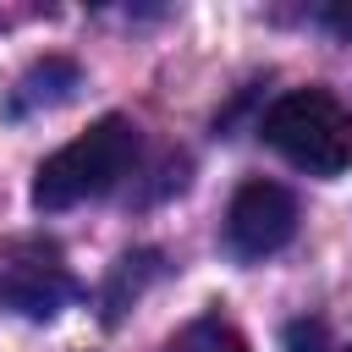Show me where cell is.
<instances>
[{
    "label": "cell",
    "mask_w": 352,
    "mask_h": 352,
    "mask_svg": "<svg viewBox=\"0 0 352 352\" xmlns=\"http://www.w3.org/2000/svg\"><path fill=\"white\" fill-rule=\"evenodd\" d=\"M132 165H138V126L126 116H104L33 170V209L60 214L88 198H104L126 182Z\"/></svg>",
    "instance_id": "6da1fadb"
},
{
    "label": "cell",
    "mask_w": 352,
    "mask_h": 352,
    "mask_svg": "<svg viewBox=\"0 0 352 352\" xmlns=\"http://www.w3.org/2000/svg\"><path fill=\"white\" fill-rule=\"evenodd\" d=\"M258 132H264V143L286 165H297L308 176L352 170V110L330 88H292V94H280L264 110Z\"/></svg>",
    "instance_id": "7a4b0ae2"
},
{
    "label": "cell",
    "mask_w": 352,
    "mask_h": 352,
    "mask_svg": "<svg viewBox=\"0 0 352 352\" xmlns=\"http://www.w3.org/2000/svg\"><path fill=\"white\" fill-rule=\"evenodd\" d=\"M77 297V275L50 236H6L0 242V308L22 319H55Z\"/></svg>",
    "instance_id": "3957f363"
},
{
    "label": "cell",
    "mask_w": 352,
    "mask_h": 352,
    "mask_svg": "<svg viewBox=\"0 0 352 352\" xmlns=\"http://www.w3.org/2000/svg\"><path fill=\"white\" fill-rule=\"evenodd\" d=\"M292 236H297V198L280 182L253 176L231 192V209H226V253L231 258L258 264V258L280 253Z\"/></svg>",
    "instance_id": "277c9868"
},
{
    "label": "cell",
    "mask_w": 352,
    "mask_h": 352,
    "mask_svg": "<svg viewBox=\"0 0 352 352\" xmlns=\"http://www.w3.org/2000/svg\"><path fill=\"white\" fill-rule=\"evenodd\" d=\"M77 88H82V66H77V60H66V55H44V60L16 82V94H11V116L55 110V104H66Z\"/></svg>",
    "instance_id": "5b68a950"
},
{
    "label": "cell",
    "mask_w": 352,
    "mask_h": 352,
    "mask_svg": "<svg viewBox=\"0 0 352 352\" xmlns=\"http://www.w3.org/2000/svg\"><path fill=\"white\" fill-rule=\"evenodd\" d=\"M165 275V253H154V248H138V253H121L116 258V270H110V280H104V324H116L154 280Z\"/></svg>",
    "instance_id": "8992f818"
},
{
    "label": "cell",
    "mask_w": 352,
    "mask_h": 352,
    "mask_svg": "<svg viewBox=\"0 0 352 352\" xmlns=\"http://www.w3.org/2000/svg\"><path fill=\"white\" fill-rule=\"evenodd\" d=\"M165 352H253V346H248V336H242L231 319H220V314H204V319L182 324V330L165 341Z\"/></svg>",
    "instance_id": "52a82bcc"
},
{
    "label": "cell",
    "mask_w": 352,
    "mask_h": 352,
    "mask_svg": "<svg viewBox=\"0 0 352 352\" xmlns=\"http://www.w3.org/2000/svg\"><path fill=\"white\" fill-rule=\"evenodd\" d=\"M319 22H324L330 33H341V38H352V0H330V6H319Z\"/></svg>",
    "instance_id": "ba28073f"
},
{
    "label": "cell",
    "mask_w": 352,
    "mask_h": 352,
    "mask_svg": "<svg viewBox=\"0 0 352 352\" xmlns=\"http://www.w3.org/2000/svg\"><path fill=\"white\" fill-rule=\"evenodd\" d=\"M341 352H352V346H341Z\"/></svg>",
    "instance_id": "9c48e42d"
}]
</instances>
